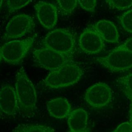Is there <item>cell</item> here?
<instances>
[{
	"label": "cell",
	"instance_id": "13",
	"mask_svg": "<svg viewBox=\"0 0 132 132\" xmlns=\"http://www.w3.org/2000/svg\"><path fill=\"white\" fill-rule=\"evenodd\" d=\"M94 27L104 41L110 43L118 42L119 33L116 26L112 22L106 20H100Z\"/></svg>",
	"mask_w": 132,
	"mask_h": 132
},
{
	"label": "cell",
	"instance_id": "3",
	"mask_svg": "<svg viewBox=\"0 0 132 132\" xmlns=\"http://www.w3.org/2000/svg\"><path fill=\"white\" fill-rule=\"evenodd\" d=\"M44 47L70 56L75 46V37L65 29H56L47 34L43 40Z\"/></svg>",
	"mask_w": 132,
	"mask_h": 132
},
{
	"label": "cell",
	"instance_id": "2",
	"mask_svg": "<svg viewBox=\"0 0 132 132\" xmlns=\"http://www.w3.org/2000/svg\"><path fill=\"white\" fill-rule=\"evenodd\" d=\"M82 74L83 71L79 65L68 63L51 71L44 80V85L53 89L67 87L77 82Z\"/></svg>",
	"mask_w": 132,
	"mask_h": 132
},
{
	"label": "cell",
	"instance_id": "5",
	"mask_svg": "<svg viewBox=\"0 0 132 132\" xmlns=\"http://www.w3.org/2000/svg\"><path fill=\"white\" fill-rule=\"evenodd\" d=\"M97 61L112 72H119L132 68V52L119 47L108 55L96 58Z\"/></svg>",
	"mask_w": 132,
	"mask_h": 132
},
{
	"label": "cell",
	"instance_id": "7",
	"mask_svg": "<svg viewBox=\"0 0 132 132\" xmlns=\"http://www.w3.org/2000/svg\"><path fill=\"white\" fill-rule=\"evenodd\" d=\"M31 16L26 14H20L13 16L7 23L4 38L6 39H16L25 36L35 27Z\"/></svg>",
	"mask_w": 132,
	"mask_h": 132
},
{
	"label": "cell",
	"instance_id": "23",
	"mask_svg": "<svg viewBox=\"0 0 132 132\" xmlns=\"http://www.w3.org/2000/svg\"><path fill=\"white\" fill-rule=\"evenodd\" d=\"M118 47L132 52V38L128 39L124 42L123 44L119 46Z\"/></svg>",
	"mask_w": 132,
	"mask_h": 132
},
{
	"label": "cell",
	"instance_id": "10",
	"mask_svg": "<svg viewBox=\"0 0 132 132\" xmlns=\"http://www.w3.org/2000/svg\"><path fill=\"white\" fill-rule=\"evenodd\" d=\"M0 111L8 116L15 115L19 111L15 90L10 85H5L0 88Z\"/></svg>",
	"mask_w": 132,
	"mask_h": 132
},
{
	"label": "cell",
	"instance_id": "9",
	"mask_svg": "<svg viewBox=\"0 0 132 132\" xmlns=\"http://www.w3.org/2000/svg\"><path fill=\"white\" fill-rule=\"evenodd\" d=\"M104 40L94 27L86 28L79 38V46L84 52L94 54L100 52L104 47Z\"/></svg>",
	"mask_w": 132,
	"mask_h": 132
},
{
	"label": "cell",
	"instance_id": "14",
	"mask_svg": "<svg viewBox=\"0 0 132 132\" xmlns=\"http://www.w3.org/2000/svg\"><path fill=\"white\" fill-rule=\"evenodd\" d=\"M68 117V123L71 130L81 131L87 129L88 113L84 109L78 108L71 111Z\"/></svg>",
	"mask_w": 132,
	"mask_h": 132
},
{
	"label": "cell",
	"instance_id": "22",
	"mask_svg": "<svg viewBox=\"0 0 132 132\" xmlns=\"http://www.w3.org/2000/svg\"><path fill=\"white\" fill-rule=\"evenodd\" d=\"M111 132H132V124L129 121L123 123Z\"/></svg>",
	"mask_w": 132,
	"mask_h": 132
},
{
	"label": "cell",
	"instance_id": "16",
	"mask_svg": "<svg viewBox=\"0 0 132 132\" xmlns=\"http://www.w3.org/2000/svg\"><path fill=\"white\" fill-rule=\"evenodd\" d=\"M61 12L65 15L71 14L77 6V0H57Z\"/></svg>",
	"mask_w": 132,
	"mask_h": 132
},
{
	"label": "cell",
	"instance_id": "21",
	"mask_svg": "<svg viewBox=\"0 0 132 132\" xmlns=\"http://www.w3.org/2000/svg\"><path fill=\"white\" fill-rule=\"evenodd\" d=\"M80 7L89 11H93L96 5V0H77Z\"/></svg>",
	"mask_w": 132,
	"mask_h": 132
},
{
	"label": "cell",
	"instance_id": "25",
	"mask_svg": "<svg viewBox=\"0 0 132 132\" xmlns=\"http://www.w3.org/2000/svg\"><path fill=\"white\" fill-rule=\"evenodd\" d=\"M68 132H89V130L88 129H86L85 130H84V131H68Z\"/></svg>",
	"mask_w": 132,
	"mask_h": 132
},
{
	"label": "cell",
	"instance_id": "12",
	"mask_svg": "<svg viewBox=\"0 0 132 132\" xmlns=\"http://www.w3.org/2000/svg\"><path fill=\"white\" fill-rule=\"evenodd\" d=\"M47 109L51 116L57 119H64L71 112V107L69 101L63 97H58L49 101Z\"/></svg>",
	"mask_w": 132,
	"mask_h": 132
},
{
	"label": "cell",
	"instance_id": "17",
	"mask_svg": "<svg viewBox=\"0 0 132 132\" xmlns=\"http://www.w3.org/2000/svg\"><path fill=\"white\" fill-rule=\"evenodd\" d=\"M118 81L127 97L132 96V73L121 77Z\"/></svg>",
	"mask_w": 132,
	"mask_h": 132
},
{
	"label": "cell",
	"instance_id": "28",
	"mask_svg": "<svg viewBox=\"0 0 132 132\" xmlns=\"http://www.w3.org/2000/svg\"><path fill=\"white\" fill-rule=\"evenodd\" d=\"M1 113H2V112H1V111H0V115L1 114Z\"/></svg>",
	"mask_w": 132,
	"mask_h": 132
},
{
	"label": "cell",
	"instance_id": "27",
	"mask_svg": "<svg viewBox=\"0 0 132 132\" xmlns=\"http://www.w3.org/2000/svg\"><path fill=\"white\" fill-rule=\"evenodd\" d=\"M2 53H1V49H0V61H1V60L2 59Z\"/></svg>",
	"mask_w": 132,
	"mask_h": 132
},
{
	"label": "cell",
	"instance_id": "6",
	"mask_svg": "<svg viewBox=\"0 0 132 132\" xmlns=\"http://www.w3.org/2000/svg\"><path fill=\"white\" fill-rule=\"evenodd\" d=\"M33 55L35 61L39 65L50 71L55 70L65 64L72 62L70 56L44 47L35 50Z\"/></svg>",
	"mask_w": 132,
	"mask_h": 132
},
{
	"label": "cell",
	"instance_id": "19",
	"mask_svg": "<svg viewBox=\"0 0 132 132\" xmlns=\"http://www.w3.org/2000/svg\"><path fill=\"white\" fill-rule=\"evenodd\" d=\"M108 5L114 9L123 10L132 6V0H106Z\"/></svg>",
	"mask_w": 132,
	"mask_h": 132
},
{
	"label": "cell",
	"instance_id": "4",
	"mask_svg": "<svg viewBox=\"0 0 132 132\" xmlns=\"http://www.w3.org/2000/svg\"><path fill=\"white\" fill-rule=\"evenodd\" d=\"M35 40L36 36H33L25 39L6 42L0 47L3 59L10 64L19 63L33 45Z\"/></svg>",
	"mask_w": 132,
	"mask_h": 132
},
{
	"label": "cell",
	"instance_id": "26",
	"mask_svg": "<svg viewBox=\"0 0 132 132\" xmlns=\"http://www.w3.org/2000/svg\"><path fill=\"white\" fill-rule=\"evenodd\" d=\"M3 1L4 0H0V10L2 8V6L3 5Z\"/></svg>",
	"mask_w": 132,
	"mask_h": 132
},
{
	"label": "cell",
	"instance_id": "18",
	"mask_svg": "<svg viewBox=\"0 0 132 132\" xmlns=\"http://www.w3.org/2000/svg\"><path fill=\"white\" fill-rule=\"evenodd\" d=\"M120 23L124 30L132 33V9L127 10L121 16Z\"/></svg>",
	"mask_w": 132,
	"mask_h": 132
},
{
	"label": "cell",
	"instance_id": "1",
	"mask_svg": "<svg viewBox=\"0 0 132 132\" xmlns=\"http://www.w3.org/2000/svg\"><path fill=\"white\" fill-rule=\"evenodd\" d=\"M15 92L19 111L24 116H34L36 109L37 94L34 86L25 70L21 67L15 77Z\"/></svg>",
	"mask_w": 132,
	"mask_h": 132
},
{
	"label": "cell",
	"instance_id": "24",
	"mask_svg": "<svg viewBox=\"0 0 132 132\" xmlns=\"http://www.w3.org/2000/svg\"><path fill=\"white\" fill-rule=\"evenodd\" d=\"M130 100V110H129V122L132 124V96L128 97Z\"/></svg>",
	"mask_w": 132,
	"mask_h": 132
},
{
	"label": "cell",
	"instance_id": "8",
	"mask_svg": "<svg viewBox=\"0 0 132 132\" xmlns=\"http://www.w3.org/2000/svg\"><path fill=\"white\" fill-rule=\"evenodd\" d=\"M112 91L105 83L97 82L86 91L85 99L93 108H101L107 105L112 100Z\"/></svg>",
	"mask_w": 132,
	"mask_h": 132
},
{
	"label": "cell",
	"instance_id": "11",
	"mask_svg": "<svg viewBox=\"0 0 132 132\" xmlns=\"http://www.w3.org/2000/svg\"><path fill=\"white\" fill-rule=\"evenodd\" d=\"M36 14L41 24L47 29L53 28L57 23L58 13L56 7L46 2H39L35 5Z\"/></svg>",
	"mask_w": 132,
	"mask_h": 132
},
{
	"label": "cell",
	"instance_id": "15",
	"mask_svg": "<svg viewBox=\"0 0 132 132\" xmlns=\"http://www.w3.org/2000/svg\"><path fill=\"white\" fill-rule=\"evenodd\" d=\"M13 132H54V130L43 125L22 124L17 126Z\"/></svg>",
	"mask_w": 132,
	"mask_h": 132
},
{
	"label": "cell",
	"instance_id": "20",
	"mask_svg": "<svg viewBox=\"0 0 132 132\" xmlns=\"http://www.w3.org/2000/svg\"><path fill=\"white\" fill-rule=\"evenodd\" d=\"M32 0H7L6 5L10 12L20 9L29 4Z\"/></svg>",
	"mask_w": 132,
	"mask_h": 132
}]
</instances>
